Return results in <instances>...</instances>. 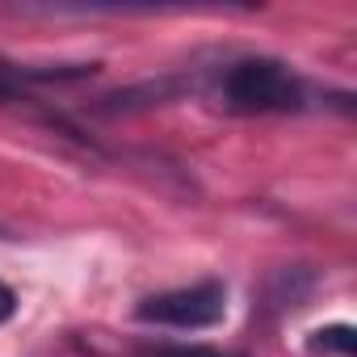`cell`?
Returning <instances> with one entry per match:
<instances>
[{
	"label": "cell",
	"mask_w": 357,
	"mask_h": 357,
	"mask_svg": "<svg viewBox=\"0 0 357 357\" xmlns=\"http://www.w3.org/2000/svg\"><path fill=\"white\" fill-rule=\"evenodd\" d=\"M219 101L231 114H298L307 109L311 93L290 63L269 55H248L227 63L219 80Z\"/></svg>",
	"instance_id": "6da1fadb"
},
{
	"label": "cell",
	"mask_w": 357,
	"mask_h": 357,
	"mask_svg": "<svg viewBox=\"0 0 357 357\" xmlns=\"http://www.w3.org/2000/svg\"><path fill=\"white\" fill-rule=\"evenodd\" d=\"M135 315L143 324H160V328H181V332H198V328H215L227 315V290L219 282H198V286H181V290H164L151 294L135 307Z\"/></svg>",
	"instance_id": "7a4b0ae2"
},
{
	"label": "cell",
	"mask_w": 357,
	"mask_h": 357,
	"mask_svg": "<svg viewBox=\"0 0 357 357\" xmlns=\"http://www.w3.org/2000/svg\"><path fill=\"white\" fill-rule=\"evenodd\" d=\"M319 340H311L315 349H336V353H353V328L349 324H336V328H324V332H315Z\"/></svg>",
	"instance_id": "3957f363"
},
{
	"label": "cell",
	"mask_w": 357,
	"mask_h": 357,
	"mask_svg": "<svg viewBox=\"0 0 357 357\" xmlns=\"http://www.w3.org/2000/svg\"><path fill=\"white\" fill-rule=\"evenodd\" d=\"M147 357H227V353L202 349V344H164V349H151Z\"/></svg>",
	"instance_id": "277c9868"
},
{
	"label": "cell",
	"mask_w": 357,
	"mask_h": 357,
	"mask_svg": "<svg viewBox=\"0 0 357 357\" xmlns=\"http://www.w3.org/2000/svg\"><path fill=\"white\" fill-rule=\"evenodd\" d=\"M13 311H17V294H13V290H9L5 282H0V324H5V319H9Z\"/></svg>",
	"instance_id": "5b68a950"
}]
</instances>
